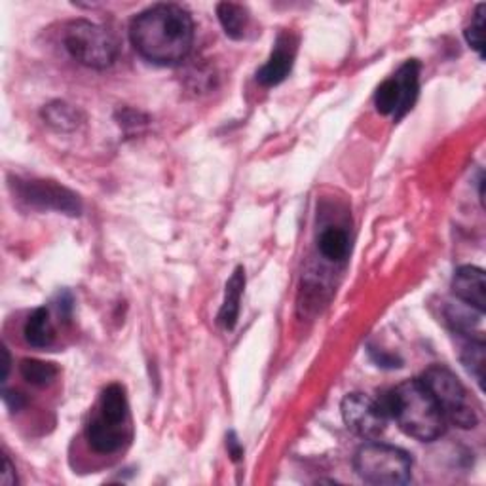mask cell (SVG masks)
Wrapping results in <instances>:
<instances>
[{
	"instance_id": "6da1fadb",
	"label": "cell",
	"mask_w": 486,
	"mask_h": 486,
	"mask_svg": "<svg viewBox=\"0 0 486 486\" xmlns=\"http://www.w3.org/2000/svg\"><path fill=\"white\" fill-rule=\"evenodd\" d=\"M132 45L156 65H179L193 50L194 21L179 5H156L141 12L130 27Z\"/></svg>"
},
{
	"instance_id": "7a4b0ae2",
	"label": "cell",
	"mask_w": 486,
	"mask_h": 486,
	"mask_svg": "<svg viewBox=\"0 0 486 486\" xmlns=\"http://www.w3.org/2000/svg\"><path fill=\"white\" fill-rule=\"evenodd\" d=\"M378 403L388 420H395L401 430L422 442H431L445 433L447 420L420 378L407 380L382 393L378 397Z\"/></svg>"
},
{
	"instance_id": "3957f363",
	"label": "cell",
	"mask_w": 486,
	"mask_h": 486,
	"mask_svg": "<svg viewBox=\"0 0 486 486\" xmlns=\"http://www.w3.org/2000/svg\"><path fill=\"white\" fill-rule=\"evenodd\" d=\"M132 437L130 405L125 390L120 384H111L103 390L99 405L86 426L90 447L99 454L118 452Z\"/></svg>"
},
{
	"instance_id": "277c9868",
	"label": "cell",
	"mask_w": 486,
	"mask_h": 486,
	"mask_svg": "<svg viewBox=\"0 0 486 486\" xmlns=\"http://www.w3.org/2000/svg\"><path fill=\"white\" fill-rule=\"evenodd\" d=\"M63 45L80 65L97 71L111 67L118 57V42L113 33L88 19H76L69 24Z\"/></svg>"
},
{
	"instance_id": "5b68a950",
	"label": "cell",
	"mask_w": 486,
	"mask_h": 486,
	"mask_svg": "<svg viewBox=\"0 0 486 486\" xmlns=\"http://www.w3.org/2000/svg\"><path fill=\"white\" fill-rule=\"evenodd\" d=\"M422 382L430 390L447 422L454 426L470 430L477 426V412L470 399V393L460 382V378L445 365H433L424 374Z\"/></svg>"
},
{
	"instance_id": "8992f818",
	"label": "cell",
	"mask_w": 486,
	"mask_h": 486,
	"mask_svg": "<svg viewBox=\"0 0 486 486\" xmlns=\"http://www.w3.org/2000/svg\"><path fill=\"white\" fill-rule=\"evenodd\" d=\"M355 473L369 484L397 486L407 484L412 475L411 456L397 447L382 442H367L355 452Z\"/></svg>"
},
{
	"instance_id": "52a82bcc",
	"label": "cell",
	"mask_w": 486,
	"mask_h": 486,
	"mask_svg": "<svg viewBox=\"0 0 486 486\" xmlns=\"http://www.w3.org/2000/svg\"><path fill=\"white\" fill-rule=\"evenodd\" d=\"M420 90V63L409 59L392 78L380 84L374 94V104L380 114L403 118L416 103Z\"/></svg>"
},
{
	"instance_id": "ba28073f",
	"label": "cell",
	"mask_w": 486,
	"mask_h": 486,
	"mask_svg": "<svg viewBox=\"0 0 486 486\" xmlns=\"http://www.w3.org/2000/svg\"><path fill=\"white\" fill-rule=\"evenodd\" d=\"M14 193L19 196L21 202H25L36 209H54L67 215H80L82 203L74 193L69 188L61 186L54 181H21L15 179L12 183Z\"/></svg>"
},
{
	"instance_id": "9c48e42d",
	"label": "cell",
	"mask_w": 486,
	"mask_h": 486,
	"mask_svg": "<svg viewBox=\"0 0 486 486\" xmlns=\"http://www.w3.org/2000/svg\"><path fill=\"white\" fill-rule=\"evenodd\" d=\"M342 418L348 430L362 439H378L386 431L388 416L380 407L378 399L363 393H350L342 401Z\"/></svg>"
},
{
	"instance_id": "30bf717a",
	"label": "cell",
	"mask_w": 486,
	"mask_h": 486,
	"mask_svg": "<svg viewBox=\"0 0 486 486\" xmlns=\"http://www.w3.org/2000/svg\"><path fill=\"white\" fill-rule=\"evenodd\" d=\"M294 55H297V38L291 33H282L276 40V45H273L268 61L257 71V80L266 88L278 86V84H282L289 76Z\"/></svg>"
},
{
	"instance_id": "8fae6325",
	"label": "cell",
	"mask_w": 486,
	"mask_h": 486,
	"mask_svg": "<svg viewBox=\"0 0 486 486\" xmlns=\"http://www.w3.org/2000/svg\"><path fill=\"white\" fill-rule=\"evenodd\" d=\"M452 293L458 301L475 308L479 313L486 310V282L484 272L477 266H461L452 278Z\"/></svg>"
},
{
	"instance_id": "7c38bea8",
	"label": "cell",
	"mask_w": 486,
	"mask_h": 486,
	"mask_svg": "<svg viewBox=\"0 0 486 486\" xmlns=\"http://www.w3.org/2000/svg\"><path fill=\"white\" fill-rule=\"evenodd\" d=\"M245 289V270L243 266H238L232 273L230 280L226 282L224 287V301L219 312V325L224 331H232L238 323L240 318V304H242V294Z\"/></svg>"
},
{
	"instance_id": "4fadbf2b",
	"label": "cell",
	"mask_w": 486,
	"mask_h": 486,
	"mask_svg": "<svg viewBox=\"0 0 486 486\" xmlns=\"http://www.w3.org/2000/svg\"><path fill=\"white\" fill-rule=\"evenodd\" d=\"M24 336L25 342L33 348H48L54 344L55 331L50 320V310L48 308H36L25 322L24 327Z\"/></svg>"
},
{
	"instance_id": "5bb4252c",
	"label": "cell",
	"mask_w": 486,
	"mask_h": 486,
	"mask_svg": "<svg viewBox=\"0 0 486 486\" xmlns=\"http://www.w3.org/2000/svg\"><path fill=\"white\" fill-rule=\"evenodd\" d=\"M42 118L57 132H73L80 125V111L65 101H52L42 109Z\"/></svg>"
},
{
	"instance_id": "9a60e30c",
	"label": "cell",
	"mask_w": 486,
	"mask_h": 486,
	"mask_svg": "<svg viewBox=\"0 0 486 486\" xmlns=\"http://www.w3.org/2000/svg\"><path fill=\"white\" fill-rule=\"evenodd\" d=\"M217 15H219V21L226 36L234 40H240L245 36V31L249 25V14L242 5L221 3L217 6Z\"/></svg>"
},
{
	"instance_id": "2e32d148",
	"label": "cell",
	"mask_w": 486,
	"mask_h": 486,
	"mask_svg": "<svg viewBox=\"0 0 486 486\" xmlns=\"http://www.w3.org/2000/svg\"><path fill=\"white\" fill-rule=\"evenodd\" d=\"M318 249L331 263H342L350 253V238L341 228H327L318 240Z\"/></svg>"
},
{
	"instance_id": "e0dca14e",
	"label": "cell",
	"mask_w": 486,
	"mask_h": 486,
	"mask_svg": "<svg viewBox=\"0 0 486 486\" xmlns=\"http://www.w3.org/2000/svg\"><path fill=\"white\" fill-rule=\"evenodd\" d=\"M19 372L29 384L45 388L50 386L59 374V369L54 363L40 362V359H24L19 365Z\"/></svg>"
},
{
	"instance_id": "ac0fdd59",
	"label": "cell",
	"mask_w": 486,
	"mask_h": 486,
	"mask_svg": "<svg viewBox=\"0 0 486 486\" xmlns=\"http://www.w3.org/2000/svg\"><path fill=\"white\" fill-rule=\"evenodd\" d=\"M461 362L468 367V371L477 378V382L482 386L484 380V341L479 338H466V344L461 348Z\"/></svg>"
},
{
	"instance_id": "d6986e66",
	"label": "cell",
	"mask_w": 486,
	"mask_h": 486,
	"mask_svg": "<svg viewBox=\"0 0 486 486\" xmlns=\"http://www.w3.org/2000/svg\"><path fill=\"white\" fill-rule=\"evenodd\" d=\"M484 5H479L477 6V12L471 19V25L466 29V40L468 45L481 55L484 57V40H482V35H484Z\"/></svg>"
},
{
	"instance_id": "ffe728a7",
	"label": "cell",
	"mask_w": 486,
	"mask_h": 486,
	"mask_svg": "<svg viewBox=\"0 0 486 486\" xmlns=\"http://www.w3.org/2000/svg\"><path fill=\"white\" fill-rule=\"evenodd\" d=\"M3 399H5V403L8 405V409H10V411H15V412H17L21 407L25 405V397L21 395V393H17V392H8V390H5Z\"/></svg>"
},
{
	"instance_id": "44dd1931",
	"label": "cell",
	"mask_w": 486,
	"mask_h": 486,
	"mask_svg": "<svg viewBox=\"0 0 486 486\" xmlns=\"http://www.w3.org/2000/svg\"><path fill=\"white\" fill-rule=\"evenodd\" d=\"M226 447H228V452H230L232 460H234V461L242 460V456H243V449H242V445H240V441H238L236 433H228V437H226Z\"/></svg>"
},
{
	"instance_id": "7402d4cb",
	"label": "cell",
	"mask_w": 486,
	"mask_h": 486,
	"mask_svg": "<svg viewBox=\"0 0 486 486\" xmlns=\"http://www.w3.org/2000/svg\"><path fill=\"white\" fill-rule=\"evenodd\" d=\"M17 482V477H15V471H14V466L8 456H5V471H3V477H0V484L5 486H12Z\"/></svg>"
},
{
	"instance_id": "603a6c76",
	"label": "cell",
	"mask_w": 486,
	"mask_h": 486,
	"mask_svg": "<svg viewBox=\"0 0 486 486\" xmlns=\"http://www.w3.org/2000/svg\"><path fill=\"white\" fill-rule=\"evenodd\" d=\"M59 312L65 315V318H71V312H73V299L69 293H63L61 294V304H59Z\"/></svg>"
},
{
	"instance_id": "cb8c5ba5",
	"label": "cell",
	"mask_w": 486,
	"mask_h": 486,
	"mask_svg": "<svg viewBox=\"0 0 486 486\" xmlns=\"http://www.w3.org/2000/svg\"><path fill=\"white\" fill-rule=\"evenodd\" d=\"M3 357H5V363H3V382H6V376L10 372V353L6 348H3Z\"/></svg>"
}]
</instances>
